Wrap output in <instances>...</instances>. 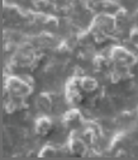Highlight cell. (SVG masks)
Instances as JSON below:
<instances>
[{"instance_id":"2","label":"cell","mask_w":138,"mask_h":160,"mask_svg":"<svg viewBox=\"0 0 138 160\" xmlns=\"http://www.w3.org/2000/svg\"><path fill=\"white\" fill-rule=\"evenodd\" d=\"M109 58L113 65L128 66L132 69L138 64V56L123 45H113L109 51Z\"/></svg>"},{"instance_id":"3","label":"cell","mask_w":138,"mask_h":160,"mask_svg":"<svg viewBox=\"0 0 138 160\" xmlns=\"http://www.w3.org/2000/svg\"><path fill=\"white\" fill-rule=\"evenodd\" d=\"M34 108L36 111L41 114H51L52 109H53V98H52V93L50 92H43L39 93L36 99H34Z\"/></svg>"},{"instance_id":"4","label":"cell","mask_w":138,"mask_h":160,"mask_svg":"<svg viewBox=\"0 0 138 160\" xmlns=\"http://www.w3.org/2000/svg\"><path fill=\"white\" fill-rule=\"evenodd\" d=\"M79 78V85H80V89L83 90V93L85 95H93L99 93L100 89V82L98 80L95 76L89 75V74H83Z\"/></svg>"},{"instance_id":"1","label":"cell","mask_w":138,"mask_h":160,"mask_svg":"<svg viewBox=\"0 0 138 160\" xmlns=\"http://www.w3.org/2000/svg\"><path fill=\"white\" fill-rule=\"evenodd\" d=\"M5 95L28 101L33 93V80L29 74H9L4 82Z\"/></svg>"},{"instance_id":"5","label":"cell","mask_w":138,"mask_h":160,"mask_svg":"<svg viewBox=\"0 0 138 160\" xmlns=\"http://www.w3.org/2000/svg\"><path fill=\"white\" fill-rule=\"evenodd\" d=\"M55 123L48 114H41L34 121V132L39 137H47L53 131Z\"/></svg>"}]
</instances>
